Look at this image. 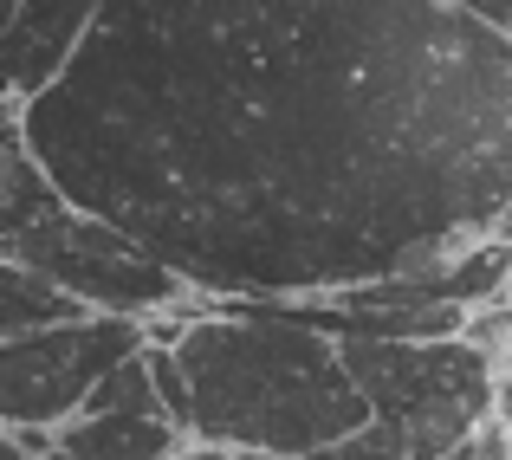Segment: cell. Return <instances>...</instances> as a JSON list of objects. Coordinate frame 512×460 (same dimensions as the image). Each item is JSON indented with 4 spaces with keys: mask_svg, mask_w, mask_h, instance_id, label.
Returning <instances> with one entry per match:
<instances>
[{
    "mask_svg": "<svg viewBox=\"0 0 512 460\" xmlns=\"http://www.w3.org/2000/svg\"><path fill=\"white\" fill-rule=\"evenodd\" d=\"M26 150L201 299L512 240V39L461 0H104Z\"/></svg>",
    "mask_w": 512,
    "mask_h": 460,
    "instance_id": "obj_1",
    "label": "cell"
},
{
    "mask_svg": "<svg viewBox=\"0 0 512 460\" xmlns=\"http://www.w3.org/2000/svg\"><path fill=\"white\" fill-rule=\"evenodd\" d=\"M188 383V441L266 460H312L318 448L370 428L344 344L292 324L260 299H214L163 344Z\"/></svg>",
    "mask_w": 512,
    "mask_h": 460,
    "instance_id": "obj_2",
    "label": "cell"
},
{
    "mask_svg": "<svg viewBox=\"0 0 512 460\" xmlns=\"http://www.w3.org/2000/svg\"><path fill=\"white\" fill-rule=\"evenodd\" d=\"M0 260L26 266L65 299H78L85 311H111V318L150 324L156 311L201 305V292H188L150 247L72 208L26 143L0 156Z\"/></svg>",
    "mask_w": 512,
    "mask_h": 460,
    "instance_id": "obj_3",
    "label": "cell"
},
{
    "mask_svg": "<svg viewBox=\"0 0 512 460\" xmlns=\"http://www.w3.org/2000/svg\"><path fill=\"white\" fill-rule=\"evenodd\" d=\"M344 363L370 402V422L389 428L415 460H448L493 415V389H500L493 350L467 337H428V344L344 337Z\"/></svg>",
    "mask_w": 512,
    "mask_h": 460,
    "instance_id": "obj_4",
    "label": "cell"
},
{
    "mask_svg": "<svg viewBox=\"0 0 512 460\" xmlns=\"http://www.w3.org/2000/svg\"><path fill=\"white\" fill-rule=\"evenodd\" d=\"M150 344L143 318L91 311L72 324H46L0 344V428H65L85 396Z\"/></svg>",
    "mask_w": 512,
    "mask_h": 460,
    "instance_id": "obj_5",
    "label": "cell"
},
{
    "mask_svg": "<svg viewBox=\"0 0 512 460\" xmlns=\"http://www.w3.org/2000/svg\"><path fill=\"white\" fill-rule=\"evenodd\" d=\"M104 0H20L7 39H0V104H33L65 78L78 46L91 39Z\"/></svg>",
    "mask_w": 512,
    "mask_h": 460,
    "instance_id": "obj_6",
    "label": "cell"
},
{
    "mask_svg": "<svg viewBox=\"0 0 512 460\" xmlns=\"http://www.w3.org/2000/svg\"><path fill=\"white\" fill-rule=\"evenodd\" d=\"M59 448L72 460H175L188 435L150 409H85L59 428Z\"/></svg>",
    "mask_w": 512,
    "mask_h": 460,
    "instance_id": "obj_7",
    "label": "cell"
},
{
    "mask_svg": "<svg viewBox=\"0 0 512 460\" xmlns=\"http://www.w3.org/2000/svg\"><path fill=\"white\" fill-rule=\"evenodd\" d=\"M72 318H91V311L78 299H65L59 286L33 279L26 266L0 260V344H13L26 331H46V324H72Z\"/></svg>",
    "mask_w": 512,
    "mask_h": 460,
    "instance_id": "obj_8",
    "label": "cell"
},
{
    "mask_svg": "<svg viewBox=\"0 0 512 460\" xmlns=\"http://www.w3.org/2000/svg\"><path fill=\"white\" fill-rule=\"evenodd\" d=\"M312 460H415L409 448H402L389 428H357V435H344V441H331V448H318Z\"/></svg>",
    "mask_w": 512,
    "mask_h": 460,
    "instance_id": "obj_9",
    "label": "cell"
},
{
    "mask_svg": "<svg viewBox=\"0 0 512 460\" xmlns=\"http://www.w3.org/2000/svg\"><path fill=\"white\" fill-rule=\"evenodd\" d=\"M467 13H474V20H487L493 33H506L512 39V0H461Z\"/></svg>",
    "mask_w": 512,
    "mask_h": 460,
    "instance_id": "obj_10",
    "label": "cell"
},
{
    "mask_svg": "<svg viewBox=\"0 0 512 460\" xmlns=\"http://www.w3.org/2000/svg\"><path fill=\"white\" fill-rule=\"evenodd\" d=\"M20 143H26V130H20V104H0V156L20 150Z\"/></svg>",
    "mask_w": 512,
    "mask_h": 460,
    "instance_id": "obj_11",
    "label": "cell"
},
{
    "mask_svg": "<svg viewBox=\"0 0 512 460\" xmlns=\"http://www.w3.org/2000/svg\"><path fill=\"white\" fill-rule=\"evenodd\" d=\"M175 460H266V454H227V448H201V441H188Z\"/></svg>",
    "mask_w": 512,
    "mask_h": 460,
    "instance_id": "obj_12",
    "label": "cell"
},
{
    "mask_svg": "<svg viewBox=\"0 0 512 460\" xmlns=\"http://www.w3.org/2000/svg\"><path fill=\"white\" fill-rule=\"evenodd\" d=\"M493 363H500V383H512V337L500 344V357H493Z\"/></svg>",
    "mask_w": 512,
    "mask_h": 460,
    "instance_id": "obj_13",
    "label": "cell"
},
{
    "mask_svg": "<svg viewBox=\"0 0 512 460\" xmlns=\"http://www.w3.org/2000/svg\"><path fill=\"white\" fill-rule=\"evenodd\" d=\"M13 13H20V0H0V39H7V26H13Z\"/></svg>",
    "mask_w": 512,
    "mask_h": 460,
    "instance_id": "obj_14",
    "label": "cell"
},
{
    "mask_svg": "<svg viewBox=\"0 0 512 460\" xmlns=\"http://www.w3.org/2000/svg\"><path fill=\"white\" fill-rule=\"evenodd\" d=\"M39 460H72V454H65V448H52V454H39Z\"/></svg>",
    "mask_w": 512,
    "mask_h": 460,
    "instance_id": "obj_15",
    "label": "cell"
}]
</instances>
